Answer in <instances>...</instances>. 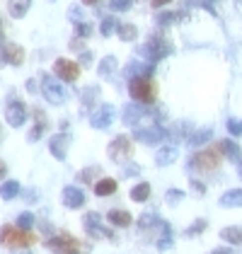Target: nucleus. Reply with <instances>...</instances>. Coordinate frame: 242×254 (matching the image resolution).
<instances>
[{
	"mask_svg": "<svg viewBox=\"0 0 242 254\" xmlns=\"http://www.w3.org/2000/svg\"><path fill=\"white\" fill-rule=\"evenodd\" d=\"M148 198H150V184H148V182H141V184H136V187L131 189V201L143 203V201H148Z\"/></svg>",
	"mask_w": 242,
	"mask_h": 254,
	"instance_id": "b1692460",
	"label": "nucleus"
},
{
	"mask_svg": "<svg viewBox=\"0 0 242 254\" xmlns=\"http://www.w3.org/2000/svg\"><path fill=\"white\" fill-rule=\"evenodd\" d=\"M41 92H44V97L49 99L51 104H63L68 99V90L63 87V82L49 78V75L41 78Z\"/></svg>",
	"mask_w": 242,
	"mask_h": 254,
	"instance_id": "0eeeda50",
	"label": "nucleus"
},
{
	"mask_svg": "<svg viewBox=\"0 0 242 254\" xmlns=\"http://www.w3.org/2000/svg\"><path fill=\"white\" fill-rule=\"evenodd\" d=\"M133 153V148H131V138L128 136H117L112 143H109V157L114 160V162H126L128 157Z\"/></svg>",
	"mask_w": 242,
	"mask_h": 254,
	"instance_id": "6e6552de",
	"label": "nucleus"
},
{
	"mask_svg": "<svg viewBox=\"0 0 242 254\" xmlns=\"http://www.w3.org/2000/svg\"><path fill=\"white\" fill-rule=\"evenodd\" d=\"M54 73H56V78L63 80V82H75L78 75H80V65H78L75 61L59 59L54 63Z\"/></svg>",
	"mask_w": 242,
	"mask_h": 254,
	"instance_id": "9d476101",
	"label": "nucleus"
},
{
	"mask_svg": "<svg viewBox=\"0 0 242 254\" xmlns=\"http://www.w3.org/2000/svg\"><path fill=\"white\" fill-rule=\"evenodd\" d=\"M172 247V228L170 223L160 220V237H158V250H170Z\"/></svg>",
	"mask_w": 242,
	"mask_h": 254,
	"instance_id": "393cba45",
	"label": "nucleus"
},
{
	"mask_svg": "<svg viewBox=\"0 0 242 254\" xmlns=\"http://www.w3.org/2000/svg\"><path fill=\"white\" fill-rule=\"evenodd\" d=\"M49 150H51V155L56 157V160H65V155H68V136L65 133L54 136L49 140Z\"/></svg>",
	"mask_w": 242,
	"mask_h": 254,
	"instance_id": "2eb2a0df",
	"label": "nucleus"
},
{
	"mask_svg": "<svg viewBox=\"0 0 242 254\" xmlns=\"http://www.w3.org/2000/svg\"><path fill=\"white\" fill-rule=\"evenodd\" d=\"M131 5H133V0H109V7L114 12H126V10H131Z\"/></svg>",
	"mask_w": 242,
	"mask_h": 254,
	"instance_id": "473e14b6",
	"label": "nucleus"
},
{
	"mask_svg": "<svg viewBox=\"0 0 242 254\" xmlns=\"http://www.w3.org/2000/svg\"><path fill=\"white\" fill-rule=\"evenodd\" d=\"M153 2V7H162V5H167V2H172V0H150Z\"/></svg>",
	"mask_w": 242,
	"mask_h": 254,
	"instance_id": "8fccbe9b",
	"label": "nucleus"
},
{
	"mask_svg": "<svg viewBox=\"0 0 242 254\" xmlns=\"http://www.w3.org/2000/svg\"><path fill=\"white\" fill-rule=\"evenodd\" d=\"M191 170H201V172H213L216 167H221V150L218 148H206L199 150L189 162Z\"/></svg>",
	"mask_w": 242,
	"mask_h": 254,
	"instance_id": "20e7f679",
	"label": "nucleus"
},
{
	"mask_svg": "<svg viewBox=\"0 0 242 254\" xmlns=\"http://www.w3.org/2000/svg\"><path fill=\"white\" fill-rule=\"evenodd\" d=\"M211 254H235V252H233V247H218V250H213Z\"/></svg>",
	"mask_w": 242,
	"mask_h": 254,
	"instance_id": "de8ad7c7",
	"label": "nucleus"
},
{
	"mask_svg": "<svg viewBox=\"0 0 242 254\" xmlns=\"http://www.w3.org/2000/svg\"><path fill=\"white\" fill-rule=\"evenodd\" d=\"M203 230H206V220H196L191 228L184 230V235H186V237H196V235H201Z\"/></svg>",
	"mask_w": 242,
	"mask_h": 254,
	"instance_id": "c9c22d12",
	"label": "nucleus"
},
{
	"mask_svg": "<svg viewBox=\"0 0 242 254\" xmlns=\"http://www.w3.org/2000/svg\"><path fill=\"white\" fill-rule=\"evenodd\" d=\"M138 225H141L143 230H148V228H153V225H160V220H158L155 213H143L141 218H138Z\"/></svg>",
	"mask_w": 242,
	"mask_h": 254,
	"instance_id": "2f4dec72",
	"label": "nucleus"
},
{
	"mask_svg": "<svg viewBox=\"0 0 242 254\" xmlns=\"http://www.w3.org/2000/svg\"><path fill=\"white\" fill-rule=\"evenodd\" d=\"M63 206H68V208H82L85 206V194H82V189L78 187H65L63 189Z\"/></svg>",
	"mask_w": 242,
	"mask_h": 254,
	"instance_id": "4468645a",
	"label": "nucleus"
},
{
	"mask_svg": "<svg viewBox=\"0 0 242 254\" xmlns=\"http://www.w3.org/2000/svg\"><path fill=\"white\" fill-rule=\"evenodd\" d=\"M44 131H46V119L41 121V114H39V121H37V126L32 128V133H29V140H39Z\"/></svg>",
	"mask_w": 242,
	"mask_h": 254,
	"instance_id": "e433bc0d",
	"label": "nucleus"
},
{
	"mask_svg": "<svg viewBox=\"0 0 242 254\" xmlns=\"http://www.w3.org/2000/svg\"><path fill=\"white\" fill-rule=\"evenodd\" d=\"M82 2H85V5H95L97 0H82Z\"/></svg>",
	"mask_w": 242,
	"mask_h": 254,
	"instance_id": "603ef678",
	"label": "nucleus"
},
{
	"mask_svg": "<svg viewBox=\"0 0 242 254\" xmlns=\"http://www.w3.org/2000/svg\"><path fill=\"white\" fill-rule=\"evenodd\" d=\"M182 198H184V191H180V189H170V191L165 194V201H167L170 206H175V203H180Z\"/></svg>",
	"mask_w": 242,
	"mask_h": 254,
	"instance_id": "58836bf2",
	"label": "nucleus"
},
{
	"mask_svg": "<svg viewBox=\"0 0 242 254\" xmlns=\"http://www.w3.org/2000/svg\"><path fill=\"white\" fill-rule=\"evenodd\" d=\"M90 61H92V54H90L87 49H82L80 51V63L82 65H90Z\"/></svg>",
	"mask_w": 242,
	"mask_h": 254,
	"instance_id": "49530a36",
	"label": "nucleus"
},
{
	"mask_svg": "<svg viewBox=\"0 0 242 254\" xmlns=\"http://www.w3.org/2000/svg\"><path fill=\"white\" fill-rule=\"evenodd\" d=\"M97 175H100V167H90V170L80 172V175H78V179H80L82 184H90V182H92V179H95Z\"/></svg>",
	"mask_w": 242,
	"mask_h": 254,
	"instance_id": "4c0bfd02",
	"label": "nucleus"
},
{
	"mask_svg": "<svg viewBox=\"0 0 242 254\" xmlns=\"http://www.w3.org/2000/svg\"><path fill=\"white\" fill-rule=\"evenodd\" d=\"M75 29H78V32H75L78 37H90V34H92V24H90V22H80Z\"/></svg>",
	"mask_w": 242,
	"mask_h": 254,
	"instance_id": "79ce46f5",
	"label": "nucleus"
},
{
	"mask_svg": "<svg viewBox=\"0 0 242 254\" xmlns=\"http://www.w3.org/2000/svg\"><path fill=\"white\" fill-rule=\"evenodd\" d=\"M112 121H114V107H112V104H102V107H97V109L90 114V124H92V128H97V131L109 128Z\"/></svg>",
	"mask_w": 242,
	"mask_h": 254,
	"instance_id": "9b49d317",
	"label": "nucleus"
},
{
	"mask_svg": "<svg viewBox=\"0 0 242 254\" xmlns=\"http://www.w3.org/2000/svg\"><path fill=\"white\" fill-rule=\"evenodd\" d=\"M238 175L242 177V162H240V165H238Z\"/></svg>",
	"mask_w": 242,
	"mask_h": 254,
	"instance_id": "864d4df0",
	"label": "nucleus"
},
{
	"mask_svg": "<svg viewBox=\"0 0 242 254\" xmlns=\"http://www.w3.org/2000/svg\"><path fill=\"white\" fill-rule=\"evenodd\" d=\"M0 41H2V32H0Z\"/></svg>",
	"mask_w": 242,
	"mask_h": 254,
	"instance_id": "6e6d98bb",
	"label": "nucleus"
},
{
	"mask_svg": "<svg viewBox=\"0 0 242 254\" xmlns=\"http://www.w3.org/2000/svg\"><path fill=\"white\" fill-rule=\"evenodd\" d=\"M177 157H180V150L175 145H162L160 150L155 153V162H158V167H170Z\"/></svg>",
	"mask_w": 242,
	"mask_h": 254,
	"instance_id": "f3484780",
	"label": "nucleus"
},
{
	"mask_svg": "<svg viewBox=\"0 0 242 254\" xmlns=\"http://www.w3.org/2000/svg\"><path fill=\"white\" fill-rule=\"evenodd\" d=\"M32 7V0H7V10L15 20H20L27 15V10Z\"/></svg>",
	"mask_w": 242,
	"mask_h": 254,
	"instance_id": "412c9836",
	"label": "nucleus"
},
{
	"mask_svg": "<svg viewBox=\"0 0 242 254\" xmlns=\"http://www.w3.org/2000/svg\"><path fill=\"white\" fill-rule=\"evenodd\" d=\"M117 34H119L121 41H136L138 39V29H136L133 24H119Z\"/></svg>",
	"mask_w": 242,
	"mask_h": 254,
	"instance_id": "c756f323",
	"label": "nucleus"
},
{
	"mask_svg": "<svg viewBox=\"0 0 242 254\" xmlns=\"http://www.w3.org/2000/svg\"><path fill=\"white\" fill-rule=\"evenodd\" d=\"M17 194H20V182H15V179H7V182L0 187V198H5V201L15 198Z\"/></svg>",
	"mask_w": 242,
	"mask_h": 254,
	"instance_id": "bb28decb",
	"label": "nucleus"
},
{
	"mask_svg": "<svg viewBox=\"0 0 242 254\" xmlns=\"http://www.w3.org/2000/svg\"><path fill=\"white\" fill-rule=\"evenodd\" d=\"M82 225H85V233L90 235L92 240H112L114 237V233L102 223V215L100 213H95V211H90V213L85 215V220H82Z\"/></svg>",
	"mask_w": 242,
	"mask_h": 254,
	"instance_id": "39448f33",
	"label": "nucleus"
},
{
	"mask_svg": "<svg viewBox=\"0 0 242 254\" xmlns=\"http://www.w3.org/2000/svg\"><path fill=\"white\" fill-rule=\"evenodd\" d=\"M114 70H117V59H114V56H107V59H102L100 70H97L102 78H112V75H114Z\"/></svg>",
	"mask_w": 242,
	"mask_h": 254,
	"instance_id": "c85d7f7f",
	"label": "nucleus"
},
{
	"mask_svg": "<svg viewBox=\"0 0 242 254\" xmlns=\"http://www.w3.org/2000/svg\"><path fill=\"white\" fill-rule=\"evenodd\" d=\"M221 206L223 208H240L242 206V189H230L221 196Z\"/></svg>",
	"mask_w": 242,
	"mask_h": 254,
	"instance_id": "aec40b11",
	"label": "nucleus"
},
{
	"mask_svg": "<svg viewBox=\"0 0 242 254\" xmlns=\"http://www.w3.org/2000/svg\"><path fill=\"white\" fill-rule=\"evenodd\" d=\"M155 20L160 27H170V24H177V22L184 20V12H160Z\"/></svg>",
	"mask_w": 242,
	"mask_h": 254,
	"instance_id": "cd10ccee",
	"label": "nucleus"
},
{
	"mask_svg": "<svg viewBox=\"0 0 242 254\" xmlns=\"http://www.w3.org/2000/svg\"><path fill=\"white\" fill-rule=\"evenodd\" d=\"M27 119H29V109H27L22 102L12 99V102L7 104V109H5V121H7L12 128H20V126H24Z\"/></svg>",
	"mask_w": 242,
	"mask_h": 254,
	"instance_id": "1a4fd4ad",
	"label": "nucleus"
},
{
	"mask_svg": "<svg viewBox=\"0 0 242 254\" xmlns=\"http://www.w3.org/2000/svg\"><path fill=\"white\" fill-rule=\"evenodd\" d=\"M138 54H141L145 61H150V63H158V61L165 59L167 54H172V44H170V39H167L165 34H153V37L138 49Z\"/></svg>",
	"mask_w": 242,
	"mask_h": 254,
	"instance_id": "f257e3e1",
	"label": "nucleus"
},
{
	"mask_svg": "<svg viewBox=\"0 0 242 254\" xmlns=\"http://www.w3.org/2000/svg\"><path fill=\"white\" fill-rule=\"evenodd\" d=\"M5 172H7V165H5V160H0V182H2Z\"/></svg>",
	"mask_w": 242,
	"mask_h": 254,
	"instance_id": "09e8293b",
	"label": "nucleus"
},
{
	"mask_svg": "<svg viewBox=\"0 0 242 254\" xmlns=\"http://www.w3.org/2000/svg\"><path fill=\"white\" fill-rule=\"evenodd\" d=\"M114 29H119V24H117L114 17H104V20H102V37H109Z\"/></svg>",
	"mask_w": 242,
	"mask_h": 254,
	"instance_id": "f704fd0d",
	"label": "nucleus"
},
{
	"mask_svg": "<svg viewBox=\"0 0 242 254\" xmlns=\"http://www.w3.org/2000/svg\"><path fill=\"white\" fill-rule=\"evenodd\" d=\"M20 254H32V252H20Z\"/></svg>",
	"mask_w": 242,
	"mask_h": 254,
	"instance_id": "5fc2aeb1",
	"label": "nucleus"
},
{
	"mask_svg": "<svg viewBox=\"0 0 242 254\" xmlns=\"http://www.w3.org/2000/svg\"><path fill=\"white\" fill-rule=\"evenodd\" d=\"M32 225H34V215L29 213V211L20 213V218H17V228H22V230H29Z\"/></svg>",
	"mask_w": 242,
	"mask_h": 254,
	"instance_id": "72a5a7b5",
	"label": "nucleus"
},
{
	"mask_svg": "<svg viewBox=\"0 0 242 254\" xmlns=\"http://www.w3.org/2000/svg\"><path fill=\"white\" fill-rule=\"evenodd\" d=\"M191 191H194L196 196H203L206 194V187H203L201 182H191Z\"/></svg>",
	"mask_w": 242,
	"mask_h": 254,
	"instance_id": "a18cd8bd",
	"label": "nucleus"
},
{
	"mask_svg": "<svg viewBox=\"0 0 242 254\" xmlns=\"http://www.w3.org/2000/svg\"><path fill=\"white\" fill-rule=\"evenodd\" d=\"M138 172H141V167H138V165H133V162L123 167V175L126 177H133V175H138Z\"/></svg>",
	"mask_w": 242,
	"mask_h": 254,
	"instance_id": "c03bdc74",
	"label": "nucleus"
},
{
	"mask_svg": "<svg viewBox=\"0 0 242 254\" xmlns=\"http://www.w3.org/2000/svg\"><path fill=\"white\" fill-rule=\"evenodd\" d=\"M107 220L114 225V228H128L131 223H133V218L128 211H121V208H112L109 213H107Z\"/></svg>",
	"mask_w": 242,
	"mask_h": 254,
	"instance_id": "a211bd4d",
	"label": "nucleus"
},
{
	"mask_svg": "<svg viewBox=\"0 0 242 254\" xmlns=\"http://www.w3.org/2000/svg\"><path fill=\"white\" fill-rule=\"evenodd\" d=\"M213 138V131L211 128H201V131H194L191 136H189V145L191 148H201V145H206L208 140Z\"/></svg>",
	"mask_w": 242,
	"mask_h": 254,
	"instance_id": "5701e85b",
	"label": "nucleus"
},
{
	"mask_svg": "<svg viewBox=\"0 0 242 254\" xmlns=\"http://www.w3.org/2000/svg\"><path fill=\"white\" fill-rule=\"evenodd\" d=\"M167 136H172V138H184L186 136V124H177L172 131H167Z\"/></svg>",
	"mask_w": 242,
	"mask_h": 254,
	"instance_id": "a19ab883",
	"label": "nucleus"
},
{
	"mask_svg": "<svg viewBox=\"0 0 242 254\" xmlns=\"http://www.w3.org/2000/svg\"><path fill=\"white\" fill-rule=\"evenodd\" d=\"M0 27H2V20H0Z\"/></svg>",
	"mask_w": 242,
	"mask_h": 254,
	"instance_id": "4d7b16f0",
	"label": "nucleus"
},
{
	"mask_svg": "<svg viewBox=\"0 0 242 254\" xmlns=\"http://www.w3.org/2000/svg\"><path fill=\"white\" fill-rule=\"evenodd\" d=\"M46 247L56 254H82L80 240H75L73 235H68V233L49 237V240H46Z\"/></svg>",
	"mask_w": 242,
	"mask_h": 254,
	"instance_id": "7ed1b4c3",
	"label": "nucleus"
},
{
	"mask_svg": "<svg viewBox=\"0 0 242 254\" xmlns=\"http://www.w3.org/2000/svg\"><path fill=\"white\" fill-rule=\"evenodd\" d=\"M221 237L228 242V245H242V228L233 225V228H223Z\"/></svg>",
	"mask_w": 242,
	"mask_h": 254,
	"instance_id": "a878e982",
	"label": "nucleus"
},
{
	"mask_svg": "<svg viewBox=\"0 0 242 254\" xmlns=\"http://www.w3.org/2000/svg\"><path fill=\"white\" fill-rule=\"evenodd\" d=\"M218 150H221V155L230 157V160H240V145L235 140H230V138H225V140L218 143Z\"/></svg>",
	"mask_w": 242,
	"mask_h": 254,
	"instance_id": "4be33fe9",
	"label": "nucleus"
},
{
	"mask_svg": "<svg viewBox=\"0 0 242 254\" xmlns=\"http://www.w3.org/2000/svg\"><path fill=\"white\" fill-rule=\"evenodd\" d=\"M22 61H24V49H22L20 44H5L2 49H0V63L5 65H20Z\"/></svg>",
	"mask_w": 242,
	"mask_h": 254,
	"instance_id": "ddd939ff",
	"label": "nucleus"
},
{
	"mask_svg": "<svg viewBox=\"0 0 242 254\" xmlns=\"http://www.w3.org/2000/svg\"><path fill=\"white\" fill-rule=\"evenodd\" d=\"M68 15H70V20H75V22H78V24H80V22H85V20H82L80 7H78V5H70V10H68Z\"/></svg>",
	"mask_w": 242,
	"mask_h": 254,
	"instance_id": "37998d69",
	"label": "nucleus"
},
{
	"mask_svg": "<svg viewBox=\"0 0 242 254\" xmlns=\"http://www.w3.org/2000/svg\"><path fill=\"white\" fill-rule=\"evenodd\" d=\"M228 131L233 136H242V119H230L228 121Z\"/></svg>",
	"mask_w": 242,
	"mask_h": 254,
	"instance_id": "ea45409f",
	"label": "nucleus"
},
{
	"mask_svg": "<svg viewBox=\"0 0 242 254\" xmlns=\"http://www.w3.org/2000/svg\"><path fill=\"white\" fill-rule=\"evenodd\" d=\"M117 179H112V177H104V179H97L95 182V194L97 196H112L117 191Z\"/></svg>",
	"mask_w": 242,
	"mask_h": 254,
	"instance_id": "6ab92c4d",
	"label": "nucleus"
},
{
	"mask_svg": "<svg viewBox=\"0 0 242 254\" xmlns=\"http://www.w3.org/2000/svg\"><path fill=\"white\" fill-rule=\"evenodd\" d=\"M32 242H34V235L29 230L17 228V225H2V230H0V245L2 247L15 250V247H29Z\"/></svg>",
	"mask_w": 242,
	"mask_h": 254,
	"instance_id": "f03ea898",
	"label": "nucleus"
},
{
	"mask_svg": "<svg viewBox=\"0 0 242 254\" xmlns=\"http://www.w3.org/2000/svg\"><path fill=\"white\" fill-rule=\"evenodd\" d=\"M167 131L160 126H145V128H133V138L141 140L145 145H158L160 140H165Z\"/></svg>",
	"mask_w": 242,
	"mask_h": 254,
	"instance_id": "f8f14e48",
	"label": "nucleus"
},
{
	"mask_svg": "<svg viewBox=\"0 0 242 254\" xmlns=\"http://www.w3.org/2000/svg\"><path fill=\"white\" fill-rule=\"evenodd\" d=\"M0 131H2V128H0Z\"/></svg>",
	"mask_w": 242,
	"mask_h": 254,
	"instance_id": "13d9d810",
	"label": "nucleus"
},
{
	"mask_svg": "<svg viewBox=\"0 0 242 254\" xmlns=\"http://www.w3.org/2000/svg\"><path fill=\"white\" fill-rule=\"evenodd\" d=\"M128 92H131V97L136 102H141V104H148V102L155 99V87H153V82L148 78H133L128 82Z\"/></svg>",
	"mask_w": 242,
	"mask_h": 254,
	"instance_id": "423d86ee",
	"label": "nucleus"
},
{
	"mask_svg": "<svg viewBox=\"0 0 242 254\" xmlns=\"http://www.w3.org/2000/svg\"><path fill=\"white\" fill-rule=\"evenodd\" d=\"M80 99H82V107H85V109H92L95 102H97V87H85Z\"/></svg>",
	"mask_w": 242,
	"mask_h": 254,
	"instance_id": "7c9ffc66",
	"label": "nucleus"
},
{
	"mask_svg": "<svg viewBox=\"0 0 242 254\" xmlns=\"http://www.w3.org/2000/svg\"><path fill=\"white\" fill-rule=\"evenodd\" d=\"M27 87H29V92H32V95H34V92H39V90H37V82H34V80H29V82H27Z\"/></svg>",
	"mask_w": 242,
	"mask_h": 254,
	"instance_id": "3c124183",
	"label": "nucleus"
},
{
	"mask_svg": "<svg viewBox=\"0 0 242 254\" xmlns=\"http://www.w3.org/2000/svg\"><path fill=\"white\" fill-rule=\"evenodd\" d=\"M240 2H242V0H240Z\"/></svg>",
	"mask_w": 242,
	"mask_h": 254,
	"instance_id": "bf43d9fd",
	"label": "nucleus"
},
{
	"mask_svg": "<svg viewBox=\"0 0 242 254\" xmlns=\"http://www.w3.org/2000/svg\"><path fill=\"white\" fill-rule=\"evenodd\" d=\"M145 114H148V112L143 109L141 104H126V107H123V124H126V126H138Z\"/></svg>",
	"mask_w": 242,
	"mask_h": 254,
	"instance_id": "dca6fc26",
	"label": "nucleus"
}]
</instances>
